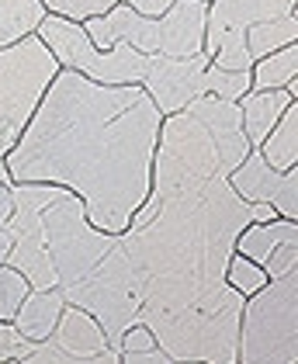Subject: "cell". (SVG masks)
I'll return each mask as SVG.
<instances>
[{
    "label": "cell",
    "instance_id": "1",
    "mask_svg": "<svg viewBox=\"0 0 298 364\" xmlns=\"http://www.w3.org/2000/svg\"><path fill=\"white\" fill-rule=\"evenodd\" d=\"M163 112L142 84H97L59 70L4 156L11 184H55L105 232H125L153 184Z\"/></svg>",
    "mask_w": 298,
    "mask_h": 364
},
{
    "label": "cell",
    "instance_id": "2",
    "mask_svg": "<svg viewBox=\"0 0 298 364\" xmlns=\"http://www.w3.org/2000/svg\"><path fill=\"white\" fill-rule=\"evenodd\" d=\"M243 364H295L298 361V271L271 278L243 302L240 354Z\"/></svg>",
    "mask_w": 298,
    "mask_h": 364
},
{
    "label": "cell",
    "instance_id": "3",
    "mask_svg": "<svg viewBox=\"0 0 298 364\" xmlns=\"http://www.w3.org/2000/svg\"><path fill=\"white\" fill-rule=\"evenodd\" d=\"M59 59L38 35H28L21 42L0 49V181L11 184L4 156L21 139L28 118L35 114L42 94L49 90L53 77L59 73Z\"/></svg>",
    "mask_w": 298,
    "mask_h": 364
},
{
    "label": "cell",
    "instance_id": "4",
    "mask_svg": "<svg viewBox=\"0 0 298 364\" xmlns=\"http://www.w3.org/2000/svg\"><path fill=\"white\" fill-rule=\"evenodd\" d=\"M63 299L87 309L101 323L108 343L118 350L122 333L132 323H139V309H142V299H146L142 278H139L129 250L122 247V236H118V243L80 281H73V284L63 288Z\"/></svg>",
    "mask_w": 298,
    "mask_h": 364
},
{
    "label": "cell",
    "instance_id": "5",
    "mask_svg": "<svg viewBox=\"0 0 298 364\" xmlns=\"http://www.w3.org/2000/svg\"><path fill=\"white\" fill-rule=\"evenodd\" d=\"M215 177H229V173L222 167L212 132L188 112L163 114L156 153H153L149 195H170V191L198 188V184L215 181Z\"/></svg>",
    "mask_w": 298,
    "mask_h": 364
},
{
    "label": "cell",
    "instance_id": "6",
    "mask_svg": "<svg viewBox=\"0 0 298 364\" xmlns=\"http://www.w3.org/2000/svg\"><path fill=\"white\" fill-rule=\"evenodd\" d=\"M46 250L53 260L59 288L80 281L105 253L118 243V232H105L87 219V208L73 191H59L42 212Z\"/></svg>",
    "mask_w": 298,
    "mask_h": 364
},
{
    "label": "cell",
    "instance_id": "7",
    "mask_svg": "<svg viewBox=\"0 0 298 364\" xmlns=\"http://www.w3.org/2000/svg\"><path fill=\"white\" fill-rule=\"evenodd\" d=\"M122 354L108 343V336L101 330V323L87 312V309L66 302L59 312V323L46 340H31L28 364H111Z\"/></svg>",
    "mask_w": 298,
    "mask_h": 364
},
{
    "label": "cell",
    "instance_id": "8",
    "mask_svg": "<svg viewBox=\"0 0 298 364\" xmlns=\"http://www.w3.org/2000/svg\"><path fill=\"white\" fill-rule=\"evenodd\" d=\"M205 70H208V56H149L146 77H142V90L153 97V105L163 114L184 112L198 94H205Z\"/></svg>",
    "mask_w": 298,
    "mask_h": 364
},
{
    "label": "cell",
    "instance_id": "9",
    "mask_svg": "<svg viewBox=\"0 0 298 364\" xmlns=\"http://www.w3.org/2000/svg\"><path fill=\"white\" fill-rule=\"evenodd\" d=\"M233 191L253 201V205H271L281 219H298V170H274L260 149H250L246 160L229 173Z\"/></svg>",
    "mask_w": 298,
    "mask_h": 364
},
{
    "label": "cell",
    "instance_id": "10",
    "mask_svg": "<svg viewBox=\"0 0 298 364\" xmlns=\"http://www.w3.org/2000/svg\"><path fill=\"white\" fill-rule=\"evenodd\" d=\"M184 112L194 114V118L212 132L225 173H233V170L243 164L246 153H250L253 146H250V139H246V132H243L240 101H225V97H215V94H198Z\"/></svg>",
    "mask_w": 298,
    "mask_h": 364
},
{
    "label": "cell",
    "instance_id": "11",
    "mask_svg": "<svg viewBox=\"0 0 298 364\" xmlns=\"http://www.w3.org/2000/svg\"><path fill=\"white\" fill-rule=\"evenodd\" d=\"M83 28H87V38L94 42V49H101V53L111 49L115 42H129V46H136L139 53L153 56L156 46H160V21L139 14L129 4H122V0L111 11L83 21Z\"/></svg>",
    "mask_w": 298,
    "mask_h": 364
},
{
    "label": "cell",
    "instance_id": "12",
    "mask_svg": "<svg viewBox=\"0 0 298 364\" xmlns=\"http://www.w3.org/2000/svg\"><path fill=\"white\" fill-rule=\"evenodd\" d=\"M298 0H212L208 7V21H205V46L201 53L208 56V49L218 42V35L225 31H246L257 21H271L284 18L295 11Z\"/></svg>",
    "mask_w": 298,
    "mask_h": 364
},
{
    "label": "cell",
    "instance_id": "13",
    "mask_svg": "<svg viewBox=\"0 0 298 364\" xmlns=\"http://www.w3.org/2000/svg\"><path fill=\"white\" fill-rule=\"evenodd\" d=\"M160 46L163 56H198L205 46V21L208 4L205 0H174L160 18Z\"/></svg>",
    "mask_w": 298,
    "mask_h": 364
},
{
    "label": "cell",
    "instance_id": "14",
    "mask_svg": "<svg viewBox=\"0 0 298 364\" xmlns=\"http://www.w3.org/2000/svg\"><path fill=\"white\" fill-rule=\"evenodd\" d=\"M63 306H66V299H63L59 284H53V288H31L11 323H14V330L25 340H46L55 330Z\"/></svg>",
    "mask_w": 298,
    "mask_h": 364
},
{
    "label": "cell",
    "instance_id": "15",
    "mask_svg": "<svg viewBox=\"0 0 298 364\" xmlns=\"http://www.w3.org/2000/svg\"><path fill=\"white\" fill-rule=\"evenodd\" d=\"M292 101H295V97H292L284 87H281V90H246L243 97H240L243 132L253 149L267 139V132L277 125V118L284 114V108H288Z\"/></svg>",
    "mask_w": 298,
    "mask_h": 364
},
{
    "label": "cell",
    "instance_id": "16",
    "mask_svg": "<svg viewBox=\"0 0 298 364\" xmlns=\"http://www.w3.org/2000/svg\"><path fill=\"white\" fill-rule=\"evenodd\" d=\"M288 240H298V225L295 219H267V223H250L236 236V253H243L250 260H257V264H264L267 257H271L274 247H281V243H288Z\"/></svg>",
    "mask_w": 298,
    "mask_h": 364
},
{
    "label": "cell",
    "instance_id": "17",
    "mask_svg": "<svg viewBox=\"0 0 298 364\" xmlns=\"http://www.w3.org/2000/svg\"><path fill=\"white\" fill-rule=\"evenodd\" d=\"M257 149L264 153V160L274 170L295 167V160H298V105L295 101L284 108V114L277 118V125L267 132V139L260 142Z\"/></svg>",
    "mask_w": 298,
    "mask_h": 364
},
{
    "label": "cell",
    "instance_id": "18",
    "mask_svg": "<svg viewBox=\"0 0 298 364\" xmlns=\"http://www.w3.org/2000/svg\"><path fill=\"white\" fill-rule=\"evenodd\" d=\"M46 14L49 11L42 0H0V49L35 35Z\"/></svg>",
    "mask_w": 298,
    "mask_h": 364
},
{
    "label": "cell",
    "instance_id": "19",
    "mask_svg": "<svg viewBox=\"0 0 298 364\" xmlns=\"http://www.w3.org/2000/svg\"><path fill=\"white\" fill-rule=\"evenodd\" d=\"M298 38V14H284V18H271V21H257L253 28H246V49L250 56H271L277 49L292 46Z\"/></svg>",
    "mask_w": 298,
    "mask_h": 364
},
{
    "label": "cell",
    "instance_id": "20",
    "mask_svg": "<svg viewBox=\"0 0 298 364\" xmlns=\"http://www.w3.org/2000/svg\"><path fill=\"white\" fill-rule=\"evenodd\" d=\"M295 73H298V49L292 42V46H284V49L260 59L257 70L250 73V80H253L257 90H281V87H288L295 80Z\"/></svg>",
    "mask_w": 298,
    "mask_h": 364
},
{
    "label": "cell",
    "instance_id": "21",
    "mask_svg": "<svg viewBox=\"0 0 298 364\" xmlns=\"http://www.w3.org/2000/svg\"><path fill=\"white\" fill-rule=\"evenodd\" d=\"M201 84H205V94H215V97H225V101H240L246 90H253L250 70H218L212 63H208Z\"/></svg>",
    "mask_w": 298,
    "mask_h": 364
},
{
    "label": "cell",
    "instance_id": "22",
    "mask_svg": "<svg viewBox=\"0 0 298 364\" xmlns=\"http://www.w3.org/2000/svg\"><path fill=\"white\" fill-rule=\"evenodd\" d=\"M31 291L28 278L18 271V267H7L0 264V323H11L18 306L25 302V295Z\"/></svg>",
    "mask_w": 298,
    "mask_h": 364
},
{
    "label": "cell",
    "instance_id": "23",
    "mask_svg": "<svg viewBox=\"0 0 298 364\" xmlns=\"http://www.w3.org/2000/svg\"><path fill=\"white\" fill-rule=\"evenodd\" d=\"M225 281H229L240 295H253L257 288H264L271 278L264 274V267H260L257 260H250L243 253H233L229 264H225Z\"/></svg>",
    "mask_w": 298,
    "mask_h": 364
},
{
    "label": "cell",
    "instance_id": "24",
    "mask_svg": "<svg viewBox=\"0 0 298 364\" xmlns=\"http://www.w3.org/2000/svg\"><path fill=\"white\" fill-rule=\"evenodd\" d=\"M42 4H46V11H53L59 18H70V21H80L83 25V21L111 11L118 0H42Z\"/></svg>",
    "mask_w": 298,
    "mask_h": 364
},
{
    "label": "cell",
    "instance_id": "25",
    "mask_svg": "<svg viewBox=\"0 0 298 364\" xmlns=\"http://www.w3.org/2000/svg\"><path fill=\"white\" fill-rule=\"evenodd\" d=\"M295 264H298V240H288V243L274 247L271 257H267L260 267H264V274H267V278H281V274L295 271Z\"/></svg>",
    "mask_w": 298,
    "mask_h": 364
},
{
    "label": "cell",
    "instance_id": "26",
    "mask_svg": "<svg viewBox=\"0 0 298 364\" xmlns=\"http://www.w3.org/2000/svg\"><path fill=\"white\" fill-rule=\"evenodd\" d=\"M31 340L14 330V323H0V361H25Z\"/></svg>",
    "mask_w": 298,
    "mask_h": 364
},
{
    "label": "cell",
    "instance_id": "27",
    "mask_svg": "<svg viewBox=\"0 0 298 364\" xmlns=\"http://www.w3.org/2000/svg\"><path fill=\"white\" fill-rule=\"evenodd\" d=\"M11 215H14V195H11V184L0 181V229L11 225Z\"/></svg>",
    "mask_w": 298,
    "mask_h": 364
},
{
    "label": "cell",
    "instance_id": "28",
    "mask_svg": "<svg viewBox=\"0 0 298 364\" xmlns=\"http://www.w3.org/2000/svg\"><path fill=\"white\" fill-rule=\"evenodd\" d=\"M205 4H208V0H205Z\"/></svg>",
    "mask_w": 298,
    "mask_h": 364
}]
</instances>
